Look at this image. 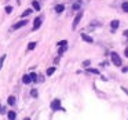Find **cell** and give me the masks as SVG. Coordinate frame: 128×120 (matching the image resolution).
I'll return each mask as SVG.
<instances>
[{
	"instance_id": "obj_10",
	"label": "cell",
	"mask_w": 128,
	"mask_h": 120,
	"mask_svg": "<svg viewBox=\"0 0 128 120\" xmlns=\"http://www.w3.org/2000/svg\"><path fill=\"white\" fill-rule=\"evenodd\" d=\"M55 69H56L55 66H51V68H48V69H47V76H51L54 72H55Z\"/></svg>"
},
{
	"instance_id": "obj_15",
	"label": "cell",
	"mask_w": 128,
	"mask_h": 120,
	"mask_svg": "<svg viewBox=\"0 0 128 120\" xmlns=\"http://www.w3.org/2000/svg\"><path fill=\"white\" fill-rule=\"evenodd\" d=\"M32 14V10L30 9H28V10H25V11L22 13V17L25 18V17H28V15H30Z\"/></svg>"
},
{
	"instance_id": "obj_25",
	"label": "cell",
	"mask_w": 128,
	"mask_h": 120,
	"mask_svg": "<svg viewBox=\"0 0 128 120\" xmlns=\"http://www.w3.org/2000/svg\"><path fill=\"white\" fill-rule=\"evenodd\" d=\"M88 72H92V73H95V75H98V73H99L96 69H88Z\"/></svg>"
},
{
	"instance_id": "obj_1",
	"label": "cell",
	"mask_w": 128,
	"mask_h": 120,
	"mask_svg": "<svg viewBox=\"0 0 128 120\" xmlns=\"http://www.w3.org/2000/svg\"><path fill=\"white\" fill-rule=\"evenodd\" d=\"M112 61H113V64L116 65V66H121L122 65V61H121V58H120V55L117 53H112Z\"/></svg>"
},
{
	"instance_id": "obj_3",
	"label": "cell",
	"mask_w": 128,
	"mask_h": 120,
	"mask_svg": "<svg viewBox=\"0 0 128 120\" xmlns=\"http://www.w3.org/2000/svg\"><path fill=\"white\" fill-rule=\"evenodd\" d=\"M42 22H43V18H42V17H37L36 20H34V24H33V28H32V31H37V29L42 26Z\"/></svg>"
},
{
	"instance_id": "obj_21",
	"label": "cell",
	"mask_w": 128,
	"mask_h": 120,
	"mask_svg": "<svg viewBox=\"0 0 128 120\" xmlns=\"http://www.w3.org/2000/svg\"><path fill=\"white\" fill-rule=\"evenodd\" d=\"M90 64H91V62H90L88 59H87V61H84V62H83V66H90Z\"/></svg>"
},
{
	"instance_id": "obj_18",
	"label": "cell",
	"mask_w": 128,
	"mask_h": 120,
	"mask_svg": "<svg viewBox=\"0 0 128 120\" xmlns=\"http://www.w3.org/2000/svg\"><path fill=\"white\" fill-rule=\"evenodd\" d=\"M68 48V44H65V46H61V48H59V54H62V53H65V50Z\"/></svg>"
},
{
	"instance_id": "obj_17",
	"label": "cell",
	"mask_w": 128,
	"mask_h": 120,
	"mask_svg": "<svg viewBox=\"0 0 128 120\" xmlns=\"http://www.w3.org/2000/svg\"><path fill=\"white\" fill-rule=\"evenodd\" d=\"M65 44H68V42H66V40H61V42H58V43H56V46H58V47H61V46H65Z\"/></svg>"
},
{
	"instance_id": "obj_13",
	"label": "cell",
	"mask_w": 128,
	"mask_h": 120,
	"mask_svg": "<svg viewBox=\"0 0 128 120\" xmlns=\"http://www.w3.org/2000/svg\"><path fill=\"white\" fill-rule=\"evenodd\" d=\"M64 10H65V7L62 6V4H58V6L55 7V11H56V13H62Z\"/></svg>"
},
{
	"instance_id": "obj_9",
	"label": "cell",
	"mask_w": 128,
	"mask_h": 120,
	"mask_svg": "<svg viewBox=\"0 0 128 120\" xmlns=\"http://www.w3.org/2000/svg\"><path fill=\"white\" fill-rule=\"evenodd\" d=\"M36 42H30V43H29V44H28V50H34V48H36Z\"/></svg>"
},
{
	"instance_id": "obj_4",
	"label": "cell",
	"mask_w": 128,
	"mask_h": 120,
	"mask_svg": "<svg viewBox=\"0 0 128 120\" xmlns=\"http://www.w3.org/2000/svg\"><path fill=\"white\" fill-rule=\"evenodd\" d=\"M51 109H52V110H58V109H61V101L54 99L52 102H51Z\"/></svg>"
},
{
	"instance_id": "obj_22",
	"label": "cell",
	"mask_w": 128,
	"mask_h": 120,
	"mask_svg": "<svg viewBox=\"0 0 128 120\" xmlns=\"http://www.w3.org/2000/svg\"><path fill=\"white\" fill-rule=\"evenodd\" d=\"M0 113H2V114L6 113V108H4V106H0Z\"/></svg>"
},
{
	"instance_id": "obj_14",
	"label": "cell",
	"mask_w": 128,
	"mask_h": 120,
	"mask_svg": "<svg viewBox=\"0 0 128 120\" xmlns=\"http://www.w3.org/2000/svg\"><path fill=\"white\" fill-rule=\"evenodd\" d=\"M7 102H8V105H14L15 103V97H8V99H7Z\"/></svg>"
},
{
	"instance_id": "obj_16",
	"label": "cell",
	"mask_w": 128,
	"mask_h": 120,
	"mask_svg": "<svg viewBox=\"0 0 128 120\" xmlns=\"http://www.w3.org/2000/svg\"><path fill=\"white\" fill-rule=\"evenodd\" d=\"M4 61H6V55H3V57H0V69H2V66H3Z\"/></svg>"
},
{
	"instance_id": "obj_20",
	"label": "cell",
	"mask_w": 128,
	"mask_h": 120,
	"mask_svg": "<svg viewBox=\"0 0 128 120\" xmlns=\"http://www.w3.org/2000/svg\"><path fill=\"white\" fill-rule=\"evenodd\" d=\"M33 9H36V10H40V4L37 3V2H33Z\"/></svg>"
},
{
	"instance_id": "obj_12",
	"label": "cell",
	"mask_w": 128,
	"mask_h": 120,
	"mask_svg": "<svg viewBox=\"0 0 128 120\" xmlns=\"http://www.w3.org/2000/svg\"><path fill=\"white\" fill-rule=\"evenodd\" d=\"M121 9L124 13H128V2H124V3L121 4Z\"/></svg>"
},
{
	"instance_id": "obj_28",
	"label": "cell",
	"mask_w": 128,
	"mask_h": 120,
	"mask_svg": "<svg viewBox=\"0 0 128 120\" xmlns=\"http://www.w3.org/2000/svg\"><path fill=\"white\" fill-rule=\"evenodd\" d=\"M125 55L128 57V48H125Z\"/></svg>"
},
{
	"instance_id": "obj_11",
	"label": "cell",
	"mask_w": 128,
	"mask_h": 120,
	"mask_svg": "<svg viewBox=\"0 0 128 120\" xmlns=\"http://www.w3.org/2000/svg\"><path fill=\"white\" fill-rule=\"evenodd\" d=\"M15 117H17V113H15L14 110H10V112H8V119L12 120V119H15Z\"/></svg>"
},
{
	"instance_id": "obj_26",
	"label": "cell",
	"mask_w": 128,
	"mask_h": 120,
	"mask_svg": "<svg viewBox=\"0 0 128 120\" xmlns=\"http://www.w3.org/2000/svg\"><path fill=\"white\" fill-rule=\"evenodd\" d=\"M73 9H74V10L80 9V4H77V3H76V4H73Z\"/></svg>"
},
{
	"instance_id": "obj_7",
	"label": "cell",
	"mask_w": 128,
	"mask_h": 120,
	"mask_svg": "<svg viewBox=\"0 0 128 120\" xmlns=\"http://www.w3.org/2000/svg\"><path fill=\"white\" fill-rule=\"evenodd\" d=\"M118 21H117V20H114V21H112V22H110V25H112V29H113V31H116V29L117 28H118Z\"/></svg>"
},
{
	"instance_id": "obj_5",
	"label": "cell",
	"mask_w": 128,
	"mask_h": 120,
	"mask_svg": "<svg viewBox=\"0 0 128 120\" xmlns=\"http://www.w3.org/2000/svg\"><path fill=\"white\" fill-rule=\"evenodd\" d=\"M26 24H28V21H26V20H22V21H20V22H17L14 26H12V31H17V29L22 28V26H25Z\"/></svg>"
},
{
	"instance_id": "obj_2",
	"label": "cell",
	"mask_w": 128,
	"mask_h": 120,
	"mask_svg": "<svg viewBox=\"0 0 128 120\" xmlns=\"http://www.w3.org/2000/svg\"><path fill=\"white\" fill-rule=\"evenodd\" d=\"M81 18H83V13H78V14L76 15V18L73 20V24H72V28H73V29H76V28L78 26V24H80Z\"/></svg>"
},
{
	"instance_id": "obj_6",
	"label": "cell",
	"mask_w": 128,
	"mask_h": 120,
	"mask_svg": "<svg viewBox=\"0 0 128 120\" xmlns=\"http://www.w3.org/2000/svg\"><path fill=\"white\" fill-rule=\"evenodd\" d=\"M81 39H83L84 42H87V43H92V42H94L92 37H90L88 35H86V33H81Z\"/></svg>"
},
{
	"instance_id": "obj_23",
	"label": "cell",
	"mask_w": 128,
	"mask_h": 120,
	"mask_svg": "<svg viewBox=\"0 0 128 120\" xmlns=\"http://www.w3.org/2000/svg\"><path fill=\"white\" fill-rule=\"evenodd\" d=\"M11 11H12V7L7 6V7H6V13H11Z\"/></svg>"
},
{
	"instance_id": "obj_27",
	"label": "cell",
	"mask_w": 128,
	"mask_h": 120,
	"mask_svg": "<svg viewBox=\"0 0 128 120\" xmlns=\"http://www.w3.org/2000/svg\"><path fill=\"white\" fill-rule=\"evenodd\" d=\"M124 36L128 39V29H127V31H124Z\"/></svg>"
},
{
	"instance_id": "obj_8",
	"label": "cell",
	"mask_w": 128,
	"mask_h": 120,
	"mask_svg": "<svg viewBox=\"0 0 128 120\" xmlns=\"http://www.w3.org/2000/svg\"><path fill=\"white\" fill-rule=\"evenodd\" d=\"M22 81H24V83H25V84H29V83H30V81H32L30 76H29V75H25V76H24V77H22Z\"/></svg>"
},
{
	"instance_id": "obj_19",
	"label": "cell",
	"mask_w": 128,
	"mask_h": 120,
	"mask_svg": "<svg viewBox=\"0 0 128 120\" xmlns=\"http://www.w3.org/2000/svg\"><path fill=\"white\" fill-rule=\"evenodd\" d=\"M29 76H30L32 81H36V80H37V76H36V73H30V75H29Z\"/></svg>"
},
{
	"instance_id": "obj_24",
	"label": "cell",
	"mask_w": 128,
	"mask_h": 120,
	"mask_svg": "<svg viewBox=\"0 0 128 120\" xmlns=\"http://www.w3.org/2000/svg\"><path fill=\"white\" fill-rule=\"evenodd\" d=\"M30 94H32V97H37V91H36V90H32Z\"/></svg>"
}]
</instances>
